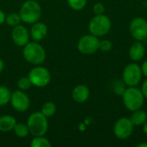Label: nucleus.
<instances>
[{
    "instance_id": "f257e3e1",
    "label": "nucleus",
    "mask_w": 147,
    "mask_h": 147,
    "mask_svg": "<svg viewBox=\"0 0 147 147\" xmlns=\"http://www.w3.org/2000/svg\"><path fill=\"white\" fill-rule=\"evenodd\" d=\"M122 98L125 108L131 112L141 109L145 102V96L141 90L136 86L126 88L122 94Z\"/></svg>"
},
{
    "instance_id": "f03ea898",
    "label": "nucleus",
    "mask_w": 147,
    "mask_h": 147,
    "mask_svg": "<svg viewBox=\"0 0 147 147\" xmlns=\"http://www.w3.org/2000/svg\"><path fill=\"white\" fill-rule=\"evenodd\" d=\"M112 23L110 18L104 15H96L89 23V31L96 37L106 35L111 29Z\"/></svg>"
},
{
    "instance_id": "7ed1b4c3",
    "label": "nucleus",
    "mask_w": 147,
    "mask_h": 147,
    "mask_svg": "<svg viewBox=\"0 0 147 147\" xmlns=\"http://www.w3.org/2000/svg\"><path fill=\"white\" fill-rule=\"evenodd\" d=\"M21 20L27 23L38 22L41 16V7L34 0H28L23 3L20 9Z\"/></svg>"
},
{
    "instance_id": "20e7f679",
    "label": "nucleus",
    "mask_w": 147,
    "mask_h": 147,
    "mask_svg": "<svg viewBox=\"0 0 147 147\" xmlns=\"http://www.w3.org/2000/svg\"><path fill=\"white\" fill-rule=\"evenodd\" d=\"M28 127L29 133L34 136H44L48 129L47 117L41 112L32 114L28 119Z\"/></svg>"
},
{
    "instance_id": "39448f33",
    "label": "nucleus",
    "mask_w": 147,
    "mask_h": 147,
    "mask_svg": "<svg viewBox=\"0 0 147 147\" xmlns=\"http://www.w3.org/2000/svg\"><path fill=\"white\" fill-rule=\"evenodd\" d=\"M24 59L32 65H40L45 61V49L37 42L27 43L23 49Z\"/></svg>"
},
{
    "instance_id": "423d86ee",
    "label": "nucleus",
    "mask_w": 147,
    "mask_h": 147,
    "mask_svg": "<svg viewBox=\"0 0 147 147\" xmlns=\"http://www.w3.org/2000/svg\"><path fill=\"white\" fill-rule=\"evenodd\" d=\"M142 78V71L140 66L136 63L128 64L123 70L122 80L127 87L137 86Z\"/></svg>"
},
{
    "instance_id": "0eeeda50",
    "label": "nucleus",
    "mask_w": 147,
    "mask_h": 147,
    "mask_svg": "<svg viewBox=\"0 0 147 147\" xmlns=\"http://www.w3.org/2000/svg\"><path fill=\"white\" fill-rule=\"evenodd\" d=\"M134 124L130 118L121 117L116 121L113 127V133L115 136L119 140L128 139L134 132Z\"/></svg>"
},
{
    "instance_id": "6e6552de",
    "label": "nucleus",
    "mask_w": 147,
    "mask_h": 147,
    "mask_svg": "<svg viewBox=\"0 0 147 147\" xmlns=\"http://www.w3.org/2000/svg\"><path fill=\"white\" fill-rule=\"evenodd\" d=\"M129 32L134 40L143 41L147 38V21L140 16L134 18L129 24Z\"/></svg>"
},
{
    "instance_id": "1a4fd4ad",
    "label": "nucleus",
    "mask_w": 147,
    "mask_h": 147,
    "mask_svg": "<svg viewBox=\"0 0 147 147\" xmlns=\"http://www.w3.org/2000/svg\"><path fill=\"white\" fill-rule=\"evenodd\" d=\"M28 78H30L33 85L42 88L50 83L51 74L47 68L42 66H36L30 71Z\"/></svg>"
},
{
    "instance_id": "9d476101",
    "label": "nucleus",
    "mask_w": 147,
    "mask_h": 147,
    "mask_svg": "<svg viewBox=\"0 0 147 147\" xmlns=\"http://www.w3.org/2000/svg\"><path fill=\"white\" fill-rule=\"evenodd\" d=\"M99 39L93 34L82 36L78 42V49L83 54H93L99 50Z\"/></svg>"
},
{
    "instance_id": "9b49d317",
    "label": "nucleus",
    "mask_w": 147,
    "mask_h": 147,
    "mask_svg": "<svg viewBox=\"0 0 147 147\" xmlns=\"http://www.w3.org/2000/svg\"><path fill=\"white\" fill-rule=\"evenodd\" d=\"M10 102L14 109L18 112H24L29 108L30 101L24 92L21 90H16L11 94Z\"/></svg>"
},
{
    "instance_id": "f8f14e48",
    "label": "nucleus",
    "mask_w": 147,
    "mask_h": 147,
    "mask_svg": "<svg viewBox=\"0 0 147 147\" xmlns=\"http://www.w3.org/2000/svg\"><path fill=\"white\" fill-rule=\"evenodd\" d=\"M12 40L18 47H24L29 40V34L24 26L17 25L14 27L11 33Z\"/></svg>"
},
{
    "instance_id": "ddd939ff",
    "label": "nucleus",
    "mask_w": 147,
    "mask_h": 147,
    "mask_svg": "<svg viewBox=\"0 0 147 147\" xmlns=\"http://www.w3.org/2000/svg\"><path fill=\"white\" fill-rule=\"evenodd\" d=\"M128 54L133 61L134 62L140 61L146 54V47L143 45L142 41L140 40L134 41L129 48Z\"/></svg>"
},
{
    "instance_id": "4468645a",
    "label": "nucleus",
    "mask_w": 147,
    "mask_h": 147,
    "mask_svg": "<svg viewBox=\"0 0 147 147\" xmlns=\"http://www.w3.org/2000/svg\"><path fill=\"white\" fill-rule=\"evenodd\" d=\"M71 96L75 102L82 103L88 100L90 96V90L86 85L78 84L72 90Z\"/></svg>"
},
{
    "instance_id": "2eb2a0df",
    "label": "nucleus",
    "mask_w": 147,
    "mask_h": 147,
    "mask_svg": "<svg viewBox=\"0 0 147 147\" xmlns=\"http://www.w3.org/2000/svg\"><path fill=\"white\" fill-rule=\"evenodd\" d=\"M47 26L43 22H34L31 28V36L35 41L41 40L47 34Z\"/></svg>"
},
{
    "instance_id": "dca6fc26",
    "label": "nucleus",
    "mask_w": 147,
    "mask_h": 147,
    "mask_svg": "<svg viewBox=\"0 0 147 147\" xmlns=\"http://www.w3.org/2000/svg\"><path fill=\"white\" fill-rule=\"evenodd\" d=\"M16 124V119L11 115H3L0 117V131L9 132L14 129Z\"/></svg>"
},
{
    "instance_id": "f3484780",
    "label": "nucleus",
    "mask_w": 147,
    "mask_h": 147,
    "mask_svg": "<svg viewBox=\"0 0 147 147\" xmlns=\"http://www.w3.org/2000/svg\"><path fill=\"white\" fill-rule=\"evenodd\" d=\"M130 120L134 127L142 126L147 120V113L141 109L134 110V111H133Z\"/></svg>"
},
{
    "instance_id": "a211bd4d",
    "label": "nucleus",
    "mask_w": 147,
    "mask_h": 147,
    "mask_svg": "<svg viewBox=\"0 0 147 147\" xmlns=\"http://www.w3.org/2000/svg\"><path fill=\"white\" fill-rule=\"evenodd\" d=\"M11 92L10 90L4 86H0V106L6 105L9 102H10Z\"/></svg>"
},
{
    "instance_id": "6ab92c4d",
    "label": "nucleus",
    "mask_w": 147,
    "mask_h": 147,
    "mask_svg": "<svg viewBox=\"0 0 147 147\" xmlns=\"http://www.w3.org/2000/svg\"><path fill=\"white\" fill-rule=\"evenodd\" d=\"M30 146L31 147H50L52 145L50 141L43 136H35V138L32 140Z\"/></svg>"
},
{
    "instance_id": "aec40b11",
    "label": "nucleus",
    "mask_w": 147,
    "mask_h": 147,
    "mask_svg": "<svg viewBox=\"0 0 147 147\" xmlns=\"http://www.w3.org/2000/svg\"><path fill=\"white\" fill-rule=\"evenodd\" d=\"M14 132L16 134V136L20 138H24L28 136L29 130L28 127V125L22 124V123H16L14 127Z\"/></svg>"
},
{
    "instance_id": "412c9836",
    "label": "nucleus",
    "mask_w": 147,
    "mask_h": 147,
    "mask_svg": "<svg viewBox=\"0 0 147 147\" xmlns=\"http://www.w3.org/2000/svg\"><path fill=\"white\" fill-rule=\"evenodd\" d=\"M56 112V105L52 102H46L42 109H41V113L46 116V117H50L53 116Z\"/></svg>"
},
{
    "instance_id": "4be33fe9",
    "label": "nucleus",
    "mask_w": 147,
    "mask_h": 147,
    "mask_svg": "<svg viewBox=\"0 0 147 147\" xmlns=\"http://www.w3.org/2000/svg\"><path fill=\"white\" fill-rule=\"evenodd\" d=\"M5 22H7L8 25L12 26V27H16V26L19 25V23L21 22V16L19 14L10 13L6 16Z\"/></svg>"
},
{
    "instance_id": "5701e85b",
    "label": "nucleus",
    "mask_w": 147,
    "mask_h": 147,
    "mask_svg": "<svg viewBox=\"0 0 147 147\" xmlns=\"http://www.w3.org/2000/svg\"><path fill=\"white\" fill-rule=\"evenodd\" d=\"M69 6L74 10L83 9L87 3V0H67Z\"/></svg>"
},
{
    "instance_id": "b1692460",
    "label": "nucleus",
    "mask_w": 147,
    "mask_h": 147,
    "mask_svg": "<svg viewBox=\"0 0 147 147\" xmlns=\"http://www.w3.org/2000/svg\"><path fill=\"white\" fill-rule=\"evenodd\" d=\"M17 85H18L20 90H25L29 89L31 87V85H33V84H32V82L28 77H22L18 80Z\"/></svg>"
},
{
    "instance_id": "393cba45",
    "label": "nucleus",
    "mask_w": 147,
    "mask_h": 147,
    "mask_svg": "<svg viewBox=\"0 0 147 147\" xmlns=\"http://www.w3.org/2000/svg\"><path fill=\"white\" fill-rule=\"evenodd\" d=\"M113 48V44L109 40H102L99 42V50L103 53H108Z\"/></svg>"
},
{
    "instance_id": "a878e982",
    "label": "nucleus",
    "mask_w": 147,
    "mask_h": 147,
    "mask_svg": "<svg viewBox=\"0 0 147 147\" xmlns=\"http://www.w3.org/2000/svg\"><path fill=\"white\" fill-rule=\"evenodd\" d=\"M105 11V6L102 3H96L93 5V12L95 15H102Z\"/></svg>"
},
{
    "instance_id": "bb28decb",
    "label": "nucleus",
    "mask_w": 147,
    "mask_h": 147,
    "mask_svg": "<svg viewBox=\"0 0 147 147\" xmlns=\"http://www.w3.org/2000/svg\"><path fill=\"white\" fill-rule=\"evenodd\" d=\"M141 91L145 96V99H147V78L143 82L141 85Z\"/></svg>"
},
{
    "instance_id": "cd10ccee",
    "label": "nucleus",
    "mask_w": 147,
    "mask_h": 147,
    "mask_svg": "<svg viewBox=\"0 0 147 147\" xmlns=\"http://www.w3.org/2000/svg\"><path fill=\"white\" fill-rule=\"evenodd\" d=\"M140 68H141L142 75H144L146 78H147V59L146 60H145V61L142 63Z\"/></svg>"
},
{
    "instance_id": "c85d7f7f",
    "label": "nucleus",
    "mask_w": 147,
    "mask_h": 147,
    "mask_svg": "<svg viewBox=\"0 0 147 147\" xmlns=\"http://www.w3.org/2000/svg\"><path fill=\"white\" fill-rule=\"evenodd\" d=\"M5 19H6V16L4 12L0 9V25H2L5 22Z\"/></svg>"
},
{
    "instance_id": "c756f323",
    "label": "nucleus",
    "mask_w": 147,
    "mask_h": 147,
    "mask_svg": "<svg viewBox=\"0 0 147 147\" xmlns=\"http://www.w3.org/2000/svg\"><path fill=\"white\" fill-rule=\"evenodd\" d=\"M142 126H143V132H144V134L147 135V120L145 121V123Z\"/></svg>"
},
{
    "instance_id": "7c9ffc66",
    "label": "nucleus",
    "mask_w": 147,
    "mask_h": 147,
    "mask_svg": "<svg viewBox=\"0 0 147 147\" xmlns=\"http://www.w3.org/2000/svg\"><path fill=\"white\" fill-rule=\"evenodd\" d=\"M3 60L0 59V73L3 71Z\"/></svg>"
},
{
    "instance_id": "2f4dec72",
    "label": "nucleus",
    "mask_w": 147,
    "mask_h": 147,
    "mask_svg": "<svg viewBox=\"0 0 147 147\" xmlns=\"http://www.w3.org/2000/svg\"><path fill=\"white\" fill-rule=\"evenodd\" d=\"M138 147H147V142H144V143H140V144H139Z\"/></svg>"
}]
</instances>
